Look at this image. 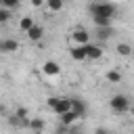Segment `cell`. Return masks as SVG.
Masks as SVG:
<instances>
[{
  "mask_svg": "<svg viewBox=\"0 0 134 134\" xmlns=\"http://www.w3.org/2000/svg\"><path fill=\"white\" fill-rule=\"evenodd\" d=\"M59 117H61V124H65V126H71L73 121H77V119H80V115H77L73 109L65 111V113H63V115H59Z\"/></svg>",
  "mask_w": 134,
  "mask_h": 134,
  "instance_id": "30bf717a",
  "label": "cell"
},
{
  "mask_svg": "<svg viewBox=\"0 0 134 134\" xmlns=\"http://www.w3.org/2000/svg\"><path fill=\"white\" fill-rule=\"evenodd\" d=\"M109 107H111V111L115 115H121V113H128L130 111L132 103H130V98L126 94H113L111 100H109Z\"/></svg>",
  "mask_w": 134,
  "mask_h": 134,
  "instance_id": "7a4b0ae2",
  "label": "cell"
},
{
  "mask_svg": "<svg viewBox=\"0 0 134 134\" xmlns=\"http://www.w3.org/2000/svg\"><path fill=\"white\" fill-rule=\"evenodd\" d=\"M0 50L2 52H15V50H19V42L17 40H13V38H6V40H2L0 42Z\"/></svg>",
  "mask_w": 134,
  "mask_h": 134,
  "instance_id": "ba28073f",
  "label": "cell"
},
{
  "mask_svg": "<svg viewBox=\"0 0 134 134\" xmlns=\"http://www.w3.org/2000/svg\"><path fill=\"white\" fill-rule=\"evenodd\" d=\"M96 36H98V40H109V38L113 36V27H111V25L96 27Z\"/></svg>",
  "mask_w": 134,
  "mask_h": 134,
  "instance_id": "7c38bea8",
  "label": "cell"
},
{
  "mask_svg": "<svg viewBox=\"0 0 134 134\" xmlns=\"http://www.w3.org/2000/svg\"><path fill=\"white\" fill-rule=\"evenodd\" d=\"M88 10H90L92 17H109V19H113V15H115V4L100 0V2H92V4L88 6Z\"/></svg>",
  "mask_w": 134,
  "mask_h": 134,
  "instance_id": "6da1fadb",
  "label": "cell"
},
{
  "mask_svg": "<svg viewBox=\"0 0 134 134\" xmlns=\"http://www.w3.org/2000/svg\"><path fill=\"white\" fill-rule=\"evenodd\" d=\"M65 2H67V0H65Z\"/></svg>",
  "mask_w": 134,
  "mask_h": 134,
  "instance_id": "d4e9b609",
  "label": "cell"
},
{
  "mask_svg": "<svg viewBox=\"0 0 134 134\" xmlns=\"http://www.w3.org/2000/svg\"><path fill=\"white\" fill-rule=\"evenodd\" d=\"M105 77H107L109 84H119V82H121V73H119L117 69H109V71L105 73Z\"/></svg>",
  "mask_w": 134,
  "mask_h": 134,
  "instance_id": "4fadbf2b",
  "label": "cell"
},
{
  "mask_svg": "<svg viewBox=\"0 0 134 134\" xmlns=\"http://www.w3.org/2000/svg\"><path fill=\"white\" fill-rule=\"evenodd\" d=\"M10 17H13V15H10V8L2 6V8H0V23H6V21H8Z\"/></svg>",
  "mask_w": 134,
  "mask_h": 134,
  "instance_id": "d6986e66",
  "label": "cell"
},
{
  "mask_svg": "<svg viewBox=\"0 0 134 134\" xmlns=\"http://www.w3.org/2000/svg\"><path fill=\"white\" fill-rule=\"evenodd\" d=\"M71 109V98H67V96H61L59 98V103H57V107H54V113L57 115H63L65 111H69Z\"/></svg>",
  "mask_w": 134,
  "mask_h": 134,
  "instance_id": "9c48e42d",
  "label": "cell"
},
{
  "mask_svg": "<svg viewBox=\"0 0 134 134\" xmlns=\"http://www.w3.org/2000/svg\"><path fill=\"white\" fill-rule=\"evenodd\" d=\"M29 2H31V6H36V8L42 6V4H46V0H29Z\"/></svg>",
  "mask_w": 134,
  "mask_h": 134,
  "instance_id": "603a6c76",
  "label": "cell"
},
{
  "mask_svg": "<svg viewBox=\"0 0 134 134\" xmlns=\"http://www.w3.org/2000/svg\"><path fill=\"white\" fill-rule=\"evenodd\" d=\"M71 109L80 115V117H84L86 115V111H88V105L82 100V98H75V96H71Z\"/></svg>",
  "mask_w": 134,
  "mask_h": 134,
  "instance_id": "52a82bcc",
  "label": "cell"
},
{
  "mask_svg": "<svg viewBox=\"0 0 134 134\" xmlns=\"http://www.w3.org/2000/svg\"><path fill=\"white\" fill-rule=\"evenodd\" d=\"M15 115H19V117H25V119H29V117H27V109H25V107H19V109L15 111Z\"/></svg>",
  "mask_w": 134,
  "mask_h": 134,
  "instance_id": "7402d4cb",
  "label": "cell"
},
{
  "mask_svg": "<svg viewBox=\"0 0 134 134\" xmlns=\"http://www.w3.org/2000/svg\"><path fill=\"white\" fill-rule=\"evenodd\" d=\"M130 113H132V117H134V105H132V107H130Z\"/></svg>",
  "mask_w": 134,
  "mask_h": 134,
  "instance_id": "cb8c5ba5",
  "label": "cell"
},
{
  "mask_svg": "<svg viewBox=\"0 0 134 134\" xmlns=\"http://www.w3.org/2000/svg\"><path fill=\"white\" fill-rule=\"evenodd\" d=\"M46 6H48V10H52V13H59V10H63V6H65V0H46Z\"/></svg>",
  "mask_w": 134,
  "mask_h": 134,
  "instance_id": "e0dca14e",
  "label": "cell"
},
{
  "mask_svg": "<svg viewBox=\"0 0 134 134\" xmlns=\"http://www.w3.org/2000/svg\"><path fill=\"white\" fill-rule=\"evenodd\" d=\"M115 50H117V54H119V57H130V54H132V50H134V48H132V46H130V44H126V42H119V44H117V48H115Z\"/></svg>",
  "mask_w": 134,
  "mask_h": 134,
  "instance_id": "2e32d148",
  "label": "cell"
},
{
  "mask_svg": "<svg viewBox=\"0 0 134 134\" xmlns=\"http://www.w3.org/2000/svg\"><path fill=\"white\" fill-rule=\"evenodd\" d=\"M69 54H71L73 61H86V59H88V44H77V46H73V48L69 50Z\"/></svg>",
  "mask_w": 134,
  "mask_h": 134,
  "instance_id": "3957f363",
  "label": "cell"
},
{
  "mask_svg": "<svg viewBox=\"0 0 134 134\" xmlns=\"http://www.w3.org/2000/svg\"><path fill=\"white\" fill-rule=\"evenodd\" d=\"M100 57H103V48L96 46V44H90V42H88V59L96 61V59H100Z\"/></svg>",
  "mask_w": 134,
  "mask_h": 134,
  "instance_id": "8fae6325",
  "label": "cell"
},
{
  "mask_svg": "<svg viewBox=\"0 0 134 134\" xmlns=\"http://www.w3.org/2000/svg\"><path fill=\"white\" fill-rule=\"evenodd\" d=\"M34 25H36L34 23V17H21V21H19V29L21 31H29Z\"/></svg>",
  "mask_w": 134,
  "mask_h": 134,
  "instance_id": "9a60e30c",
  "label": "cell"
},
{
  "mask_svg": "<svg viewBox=\"0 0 134 134\" xmlns=\"http://www.w3.org/2000/svg\"><path fill=\"white\" fill-rule=\"evenodd\" d=\"M0 4L13 10V8H19V4H21V0H0Z\"/></svg>",
  "mask_w": 134,
  "mask_h": 134,
  "instance_id": "ffe728a7",
  "label": "cell"
},
{
  "mask_svg": "<svg viewBox=\"0 0 134 134\" xmlns=\"http://www.w3.org/2000/svg\"><path fill=\"white\" fill-rule=\"evenodd\" d=\"M59 98H61V96H50V98L46 100V105H48V109H50V111H54V107H57Z\"/></svg>",
  "mask_w": 134,
  "mask_h": 134,
  "instance_id": "44dd1931",
  "label": "cell"
},
{
  "mask_svg": "<svg viewBox=\"0 0 134 134\" xmlns=\"http://www.w3.org/2000/svg\"><path fill=\"white\" fill-rule=\"evenodd\" d=\"M25 34H27V40H29V42H40L42 36H44V27L36 23V25H34L29 31H25Z\"/></svg>",
  "mask_w": 134,
  "mask_h": 134,
  "instance_id": "5b68a950",
  "label": "cell"
},
{
  "mask_svg": "<svg viewBox=\"0 0 134 134\" xmlns=\"http://www.w3.org/2000/svg\"><path fill=\"white\" fill-rule=\"evenodd\" d=\"M42 71H44V75H48V77H54V75H59V73H61V65H59L57 61H44V65H42Z\"/></svg>",
  "mask_w": 134,
  "mask_h": 134,
  "instance_id": "277c9868",
  "label": "cell"
},
{
  "mask_svg": "<svg viewBox=\"0 0 134 134\" xmlns=\"http://www.w3.org/2000/svg\"><path fill=\"white\" fill-rule=\"evenodd\" d=\"M44 128H46L44 119H40V117H31V119H29V130H34V132H42Z\"/></svg>",
  "mask_w": 134,
  "mask_h": 134,
  "instance_id": "5bb4252c",
  "label": "cell"
},
{
  "mask_svg": "<svg viewBox=\"0 0 134 134\" xmlns=\"http://www.w3.org/2000/svg\"><path fill=\"white\" fill-rule=\"evenodd\" d=\"M92 21H94L96 27H105V25H111L113 19H109V17H92Z\"/></svg>",
  "mask_w": 134,
  "mask_h": 134,
  "instance_id": "ac0fdd59",
  "label": "cell"
},
{
  "mask_svg": "<svg viewBox=\"0 0 134 134\" xmlns=\"http://www.w3.org/2000/svg\"><path fill=\"white\" fill-rule=\"evenodd\" d=\"M71 38H73V42L75 44H88L90 42V34L86 31V29H73V34H71Z\"/></svg>",
  "mask_w": 134,
  "mask_h": 134,
  "instance_id": "8992f818",
  "label": "cell"
}]
</instances>
